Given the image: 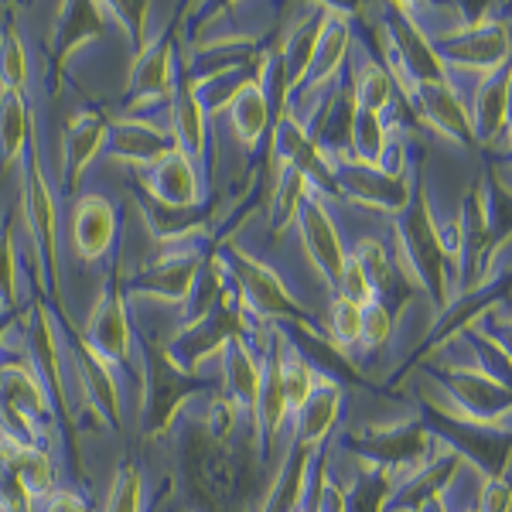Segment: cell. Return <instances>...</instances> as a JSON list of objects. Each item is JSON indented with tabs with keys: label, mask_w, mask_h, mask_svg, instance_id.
Masks as SVG:
<instances>
[{
	"label": "cell",
	"mask_w": 512,
	"mask_h": 512,
	"mask_svg": "<svg viewBox=\"0 0 512 512\" xmlns=\"http://www.w3.org/2000/svg\"><path fill=\"white\" fill-rule=\"evenodd\" d=\"M485 202H489V229L495 253L512 239V185L499 178V171L485 175Z\"/></svg>",
	"instance_id": "cell-44"
},
{
	"label": "cell",
	"mask_w": 512,
	"mask_h": 512,
	"mask_svg": "<svg viewBox=\"0 0 512 512\" xmlns=\"http://www.w3.org/2000/svg\"><path fill=\"white\" fill-rule=\"evenodd\" d=\"M437 59L444 69L475 72V76H492L512 59V31L506 18H468L454 28L431 35Z\"/></svg>",
	"instance_id": "cell-11"
},
{
	"label": "cell",
	"mask_w": 512,
	"mask_h": 512,
	"mask_svg": "<svg viewBox=\"0 0 512 512\" xmlns=\"http://www.w3.org/2000/svg\"><path fill=\"white\" fill-rule=\"evenodd\" d=\"M417 512H451V506H448V499L444 495H437V499H431V502H424Z\"/></svg>",
	"instance_id": "cell-53"
},
{
	"label": "cell",
	"mask_w": 512,
	"mask_h": 512,
	"mask_svg": "<svg viewBox=\"0 0 512 512\" xmlns=\"http://www.w3.org/2000/svg\"><path fill=\"white\" fill-rule=\"evenodd\" d=\"M14 321H18V311H0V345H4V338L11 332Z\"/></svg>",
	"instance_id": "cell-52"
},
{
	"label": "cell",
	"mask_w": 512,
	"mask_h": 512,
	"mask_svg": "<svg viewBox=\"0 0 512 512\" xmlns=\"http://www.w3.org/2000/svg\"><path fill=\"white\" fill-rule=\"evenodd\" d=\"M420 420L448 451L475 468L482 478H506L512 465V424H482L461 417L444 400L420 393Z\"/></svg>",
	"instance_id": "cell-3"
},
{
	"label": "cell",
	"mask_w": 512,
	"mask_h": 512,
	"mask_svg": "<svg viewBox=\"0 0 512 512\" xmlns=\"http://www.w3.org/2000/svg\"><path fill=\"white\" fill-rule=\"evenodd\" d=\"M140 366H144V434L164 437L175 427L181 410L192 396L209 390V379L192 376L168 355V345L158 338H140Z\"/></svg>",
	"instance_id": "cell-7"
},
{
	"label": "cell",
	"mask_w": 512,
	"mask_h": 512,
	"mask_svg": "<svg viewBox=\"0 0 512 512\" xmlns=\"http://www.w3.org/2000/svg\"><path fill=\"white\" fill-rule=\"evenodd\" d=\"M349 89H352V99H355V110L379 113V117H386V110H390V106L396 103V96H400L393 76L379 62L362 65V69L352 76Z\"/></svg>",
	"instance_id": "cell-40"
},
{
	"label": "cell",
	"mask_w": 512,
	"mask_h": 512,
	"mask_svg": "<svg viewBox=\"0 0 512 512\" xmlns=\"http://www.w3.org/2000/svg\"><path fill=\"white\" fill-rule=\"evenodd\" d=\"M280 383H284V396H287V407H291V417L311 400V393H315L318 383H321L315 366H311V362L304 359L291 342H287L284 332H280Z\"/></svg>",
	"instance_id": "cell-38"
},
{
	"label": "cell",
	"mask_w": 512,
	"mask_h": 512,
	"mask_svg": "<svg viewBox=\"0 0 512 512\" xmlns=\"http://www.w3.org/2000/svg\"><path fill=\"white\" fill-rule=\"evenodd\" d=\"M21 260H18V226L7 216L0 222V311H18L21 297Z\"/></svg>",
	"instance_id": "cell-42"
},
{
	"label": "cell",
	"mask_w": 512,
	"mask_h": 512,
	"mask_svg": "<svg viewBox=\"0 0 512 512\" xmlns=\"http://www.w3.org/2000/svg\"><path fill=\"white\" fill-rule=\"evenodd\" d=\"M431 379L444 390V403L461 417L482 424H512V390L478 366H444L431 362Z\"/></svg>",
	"instance_id": "cell-12"
},
{
	"label": "cell",
	"mask_w": 512,
	"mask_h": 512,
	"mask_svg": "<svg viewBox=\"0 0 512 512\" xmlns=\"http://www.w3.org/2000/svg\"><path fill=\"white\" fill-rule=\"evenodd\" d=\"M38 512H93V506H89L76 489H55L38 506Z\"/></svg>",
	"instance_id": "cell-51"
},
{
	"label": "cell",
	"mask_w": 512,
	"mask_h": 512,
	"mask_svg": "<svg viewBox=\"0 0 512 512\" xmlns=\"http://www.w3.org/2000/svg\"><path fill=\"white\" fill-rule=\"evenodd\" d=\"M24 226L35 243L38 263H41V287L55 291L62 301L59 284V205H55V192L48 185L45 164H41L38 151V130L31 127L28 147H24Z\"/></svg>",
	"instance_id": "cell-9"
},
{
	"label": "cell",
	"mask_w": 512,
	"mask_h": 512,
	"mask_svg": "<svg viewBox=\"0 0 512 512\" xmlns=\"http://www.w3.org/2000/svg\"><path fill=\"white\" fill-rule=\"evenodd\" d=\"M349 52H352V18L342 11H335V7H328L325 24H321V35H318L315 59H311V69H308V79H304V86L291 96V103H297L301 96L308 99L311 93H318V89H325L342 79Z\"/></svg>",
	"instance_id": "cell-26"
},
{
	"label": "cell",
	"mask_w": 512,
	"mask_h": 512,
	"mask_svg": "<svg viewBox=\"0 0 512 512\" xmlns=\"http://www.w3.org/2000/svg\"><path fill=\"white\" fill-rule=\"evenodd\" d=\"M311 195V181L294 168H280V178L270 192V229H274V239H280L287 229L297 226V212H301L304 198Z\"/></svg>",
	"instance_id": "cell-37"
},
{
	"label": "cell",
	"mask_w": 512,
	"mask_h": 512,
	"mask_svg": "<svg viewBox=\"0 0 512 512\" xmlns=\"http://www.w3.org/2000/svg\"><path fill=\"white\" fill-rule=\"evenodd\" d=\"M106 134H110V117L103 110H79L65 120L62 127V181L65 192H76L79 178L89 171L99 154L106 151Z\"/></svg>",
	"instance_id": "cell-23"
},
{
	"label": "cell",
	"mask_w": 512,
	"mask_h": 512,
	"mask_svg": "<svg viewBox=\"0 0 512 512\" xmlns=\"http://www.w3.org/2000/svg\"><path fill=\"white\" fill-rule=\"evenodd\" d=\"M263 338L256 345H263ZM256 345L253 342H233L219 359L222 362V396H229V400H233L236 407L250 417V424H253V410H256L260 386H263V355H256ZM263 349H267V345H263Z\"/></svg>",
	"instance_id": "cell-28"
},
{
	"label": "cell",
	"mask_w": 512,
	"mask_h": 512,
	"mask_svg": "<svg viewBox=\"0 0 512 512\" xmlns=\"http://www.w3.org/2000/svg\"><path fill=\"white\" fill-rule=\"evenodd\" d=\"M342 448L352 454L359 465H373L390 472L396 482L424 468L437 451L444 448L437 437L427 431L424 420H400L390 427H362L342 437Z\"/></svg>",
	"instance_id": "cell-8"
},
{
	"label": "cell",
	"mask_w": 512,
	"mask_h": 512,
	"mask_svg": "<svg viewBox=\"0 0 512 512\" xmlns=\"http://www.w3.org/2000/svg\"><path fill=\"white\" fill-rule=\"evenodd\" d=\"M79 335L86 342V349L99 355L110 369L134 366V328H130L127 291H123L120 270L103 287V294L96 297L93 311L86 318V328H79Z\"/></svg>",
	"instance_id": "cell-13"
},
{
	"label": "cell",
	"mask_w": 512,
	"mask_h": 512,
	"mask_svg": "<svg viewBox=\"0 0 512 512\" xmlns=\"http://www.w3.org/2000/svg\"><path fill=\"white\" fill-rule=\"evenodd\" d=\"M65 373L76 383L72 400H82L96 417L106 420V427L120 431L123 427V396L117 386V376L99 355H93L82 342L79 328L69 325V345H65Z\"/></svg>",
	"instance_id": "cell-16"
},
{
	"label": "cell",
	"mask_w": 512,
	"mask_h": 512,
	"mask_svg": "<svg viewBox=\"0 0 512 512\" xmlns=\"http://www.w3.org/2000/svg\"><path fill=\"white\" fill-rule=\"evenodd\" d=\"M103 512H144V478H140L137 465L123 461L117 468V478H113V489Z\"/></svg>",
	"instance_id": "cell-45"
},
{
	"label": "cell",
	"mask_w": 512,
	"mask_h": 512,
	"mask_svg": "<svg viewBox=\"0 0 512 512\" xmlns=\"http://www.w3.org/2000/svg\"><path fill=\"white\" fill-rule=\"evenodd\" d=\"M226 113H229V127H233L236 140L246 147V154H253L270 134V103H267V93H263L260 76L239 89V96L233 99V106H229Z\"/></svg>",
	"instance_id": "cell-32"
},
{
	"label": "cell",
	"mask_w": 512,
	"mask_h": 512,
	"mask_svg": "<svg viewBox=\"0 0 512 512\" xmlns=\"http://www.w3.org/2000/svg\"><path fill=\"white\" fill-rule=\"evenodd\" d=\"M396 144L390 140V127H386V117L379 113H366L355 110V123H352V161L366 164V168H386L393 161Z\"/></svg>",
	"instance_id": "cell-36"
},
{
	"label": "cell",
	"mask_w": 512,
	"mask_h": 512,
	"mask_svg": "<svg viewBox=\"0 0 512 512\" xmlns=\"http://www.w3.org/2000/svg\"><path fill=\"white\" fill-rule=\"evenodd\" d=\"M393 489H396V478L390 472L355 461V478L349 489H345V512H386Z\"/></svg>",
	"instance_id": "cell-39"
},
{
	"label": "cell",
	"mask_w": 512,
	"mask_h": 512,
	"mask_svg": "<svg viewBox=\"0 0 512 512\" xmlns=\"http://www.w3.org/2000/svg\"><path fill=\"white\" fill-rule=\"evenodd\" d=\"M509 113H512V59L499 72L478 82L472 96V130L478 147H495L499 140L509 144Z\"/></svg>",
	"instance_id": "cell-25"
},
{
	"label": "cell",
	"mask_w": 512,
	"mask_h": 512,
	"mask_svg": "<svg viewBox=\"0 0 512 512\" xmlns=\"http://www.w3.org/2000/svg\"><path fill=\"white\" fill-rule=\"evenodd\" d=\"M28 52H24V41L14 18L4 21L0 28V89H11V93H28Z\"/></svg>",
	"instance_id": "cell-41"
},
{
	"label": "cell",
	"mask_w": 512,
	"mask_h": 512,
	"mask_svg": "<svg viewBox=\"0 0 512 512\" xmlns=\"http://www.w3.org/2000/svg\"><path fill=\"white\" fill-rule=\"evenodd\" d=\"M301 512H318V509H315V502H311V499H308V506H304Z\"/></svg>",
	"instance_id": "cell-54"
},
{
	"label": "cell",
	"mask_w": 512,
	"mask_h": 512,
	"mask_svg": "<svg viewBox=\"0 0 512 512\" xmlns=\"http://www.w3.org/2000/svg\"><path fill=\"white\" fill-rule=\"evenodd\" d=\"M212 250L202 243H175L168 246L161 256L147 260L144 270H137L134 277L127 280L123 291L137 294V297H154V301H171V304H185L188 294H192V284L202 270V263L209 260Z\"/></svg>",
	"instance_id": "cell-14"
},
{
	"label": "cell",
	"mask_w": 512,
	"mask_h": 512,
	"mask_svg": "<svg viewBox=\"0 0 512 512\" xmlns=\"http://www.w3.org/2000/svg\"><path fill=\"white\" fill-rule=\"evenodd\" d=\"M393 315L383 308V304H366L362 308V345L359 349H379V345H386L390 342V335H393Z\"/></svg>",
	"instance_id": "cell-47"
},
{
	"label": "cell",
	"mask_w": 512,
	"mask_h": 512,
	"mask_svg": "<svg viewBox=\"0 0 512 512\" xmlns=\"http://www.w3.org/2000/svg\"><path fill=\"white\" fill-rule=\"evenodd\" d=\"M321 328H325V335L332 338L342 352L359 349L362 345V308L355 301H349V297L335 294L332 304H328V321Z\"/></svg>",
	"instance_id": "cell-43"
},
{
	"label": "cell",
	"mask_w": 512,
	"mask_h": 512,
	"mask_svg": "<svg viewBox=\"0 0 512 512\" xmlns=\"http://www.w3.org/2000/svg\"><path fill=\"white\" fill-rule=\"evenodd\" d=\"M267 328L243 308V301H239V294L233 287L209 315L198 321H185V325L171 335V342H164V345H168V355L185 373L198 376L205 362L222 359V352L233 342H253V338H260Z\"/></svg>",
	"instance_id": "cell-5"
},
{
	"label": "cell",
	"mask_w": 512,
	"mask_h": 512,
	"mask_svg": "<svg viewBox=\"0 0 512 512\" xmlns=\"http://www.w3.org/2000/svg\"><path fill=\"white\" fill-rule=\"evenodd\" d=\"M35 117L28 110V93L0 89V175L14 168V161L24 158Z\"/></svg>",
	"instance_id": "cell-35"
},
{
	"label": "cell",
	"mask_w": 512,
	"mask_h": 512,
	"mask_svg": "<svg viewBox=\"0 0 512 512\" xmlns=\"http://www.w3.org/2000/svg\"><path fill=\"white\" fill-rule=\"evenodd\" d=\"M478 328H482V332L489 335L492 342L499 345L502 352H506V359L512 362V315H506V311H499V308H492L489 315H482Z\"/></svg>",
	"instance_id": "cell-50"
},
{
	"label": "cell",
	"mask_w": 512,
	"mask_h": 512,
	"mask_svg": "<svg viewBox=\"0 0 512 512\" xmlns=\"http://www.w3.org/2000/svg\"><path fill=\"white\" fill-rule=\"evenodd\" d=\"M424 171V154L410 158V147L396 144L393 161L386 168H366V164L345 158L335 161V181H338V198L355 202L362 209L386 212V216H400L410 205L414 195V181Z\"/></svg>",
	"instance_id": "cell-6"
},
{
	"label": "cell",
	"mask_w": 512,
	"mask_h": 512,
	"mask_svg": "<svg viewBox=\"0 0 512 512\" xmlns=\"http://www.w3.org/2000/svg\"><path fill=\"white\" fill-rule=\"evenodd\" d=\"M62 338L55 332V321L48 315L45 304L31 308V325H28V362L38 373L41 386H45L48 400H52L55 417H62V427L69 434H76V410H72V386L69 373H65V355H62Z\"/></svg>",
	"instance_id": "cell-15"
},
{
	"label": "cell",
	"mask_w": 512,
	"mask_h": 512,
	"mask_svg": "<svg viewBox=\"0 0 512 512\" xmlns=\"http://www.w3.org/2000/svg\"><path fill=\"white\" fill-rule=\"evenodd\" d=\"M338 417H342V386L332 379H321L311 400L294 414V444L308 451H318L328 444V434L335 431Z\"/></svg>",
	"instance_id": "cell-31"
},
{
	"label": "cell",
	"mask_w": 512,
	"mask_h": 512,
	"mask_svg": "<svg viewBox=\"0 0 512 512\" xmlns=\"http://www.w3.org/2000/svg\"><path fill=\"white\" fill-rule=\"evenodd\" d=\"M461 465H465V461H461L458 454L441 448L424 468H417L414 475H407V478L396 482L386 512H417L424 502H431V499H437V495H444L451 489L454 478H458V472H461Z\"/></svg>",
	"instance_id": "cell-27"
},
{
	"label": "cell",
	"mask_w": 512,
	"mask_h": 512,
	"mask_svg": "<svg viewBox=\"0 0 512 512\" xmlns=\"http://www.w3.org/2000/svg\"><path fill=\"white\" fill-rule=\"evenodd\" d=\"M140 212H144V226L151 236H158L161 243L175 246V243H188V239H198L205 233V205L198 209H175V205L154 202L147 195H137Z\"/></svg>",
	"instance_id": "cell-33"
},
{
	"label": "cell",
	"mask_w": 512,
	"mask_h": 512,
	"mask_svg": "<svg viewBox=\"0 0 512 512\" xmlns=\"http://www.w3.org/2000/svg\"><path fill=\"white\" fill-rule=\"evenodd\" d=\"M318 451H308V448H301V444L291 441L284 465H280V472L274 475V482H270L267 499H263L260 512H301L304 506H308L311 475H315Z\"/></svg>",
	"instance_id": "cell-30"
},
{
	"label": "cell",
	"mask_w": 512,
	"mask_h": 512,
	"mask_svg": "<svg viewBox=\"0 0 512 512\" xmlns=\"http://www.w3.org/2000/svg\"><path fill=\"white\" fill-rule=\"evenodd\" d=\"M465 512H475V506H472V509H465Z\"/></svg>",
	"instance_id": "cell-56"
},
{
	"label": "cell",
	"mask_w": 512,
	"mask_h": 512,
	"mask_svg": "<svg viewBox=\"0 0 512 512\" xmlns=\"http://www.w3.org/2000/svg\"><path fill=\"white\" fill-rule=\"evenodd\" d=\"M475 512H512V482L509 478H482Z\"/></svg>",
	"instance_id": "cell-49"
},
{
	"label": "cell",
	"mask_w": 512,
	"mask_h": 512,
	"mask_svg": "<svg viewBox=\"0 0 512 512\" xmlns=\"http://www.w3.org/2000/svg\"><path fill=\"white\" fill-rule=\"evenodd\" d=\"M414 113L417 120H424L427 127L437 130L444 140L475 151V130L468 106L461 103V93L454 89V82H434V86H417L414 89Z\"/></svg>",
	"instance_id": "cell-24"
},
{
	"label": "cell",
	"mask_w": 512,
	"mask_h": 512,
	"mask_svg": "<svg viewBox=\"0 0 512 512\" xmlns=\"http://www.w3.org/2000/svg\"><path fill=\"white\" fill-rule=\"evenodd\" d=\"M120 233L117 222V205L103 195H79L72 202V219H69V239L72 250L82 263H99L106 253L113 250Z\"/></svg>",
	"instance_id": "cell-22"
},
{
	"label": "cell",
	"mask_w": 512,
	"mask_h": 512,
	"mask_svg": "<svg viewBox=\"0 0 512 512\" xmlns=\"http://www.w3.org/2000/svg\"><path fill=\"white\" fill-rule=\"evenodd\" d=\"M396 239H400V263L407 267V274L417 280V287H424L427 297L437 311H444L454 301L451 287L458 274H454V263L444 253L441 243V222L434 219V205L431 192H427V178L424 171L414 181V195L410 205L393 216Z\"/></svg>",
	"instance_id": "cell-2"
},
{
	"label": "cell",
	"mask_w": 512,
	"mask_h": 512,
	"mask_svg": "<svg viewBox=\"0 0 512 512\" xmlns=\"http://www.w3.org/2000/svg\"><path fill=\"white\" fill-rule=\"evenodd\" d=\"M106 14L103 4H89V0H72V4H59L52 18V35H48V48H52V72H55V89L62 86L65 62L72 55H79L86 45H93L106 35Z\"/></svg>",
	"instance_id": "cell-18"
},
{
	"label": "cell",
	"mask_w": 512,
	"mask_h": 512,
	"mask_svg": "<svg viewBox=\"0 0 512 512\" xmlns=\"http://www.w3.org/2000/svg\"><path fill=\"white\" fill-rule=\"evenodd\" d=\"M140 195L164 205H175V209H198L205 195L202 168L175 147L158 164L140 171Z\"/></svg>",
	"instance_id": "cell-19"
},
{
	"label": "cell",
	"mask_w": 512,
	"mask_h": 512,
	"mask_svg": "<svg viewBox=\"0 0 512 512\" xmlns=\"http://www.w3.org/2000/svg\"><path fill=\"white\" fill-rule=\"evenodd\" d=\"M171 151H175L171 127H161L158 120H147V117L110 120V134H106L103 154H110L113 161H123V164H130V168L144 171Z\"/></svg>",
	"instance_id": "cell-20"
},
{
	"label": "cell",
	"mask_w": 512,
	"mask_h": 512,
	"mask_svg": "<svg viewBox=\"0 0 512 512\" xmlns=\"http://www.w3.org/2000/svg\"><path fill=\"white\" fill-rule=\"evenodd\" d=\"M297 236H301L304 253H308L311 263H315L321 280H325V284L335 291L338 280H342V270H345L349 253H345L342 233H338V226H335L332 212H328L325 198H321L315 188H311V195L304 198L301 212H297Z\"/></svg>",
	"instance_id": "cell-17"
},
{
	"label": "cell",
	"mask_w": 512,
	"mask_h": 512,
	"mask_svg": "<svg viewBox=\"0 0 512 512\" xmlns=\"http://www.w3.org/2000/svg\"><path fill=\"white\" fill-rule=\"evenodd\" d=\"M335 294L349 297V301H355L359 308H366V304H373V287H369V277L366 270L359 267V260L349 253V260H345V270H342V280H338Z\"/></svg>",
	"instance_id": "cell-48"
},
{
	"label": "cell",
	"mask_w": 512,
	"mask_h": 512,
	"mask_svg": "<svg viewBox=\"0 0 512 512\" xmlns=\"http://www.w3.org/2000/svg\"><path fill=\"white\" fill-rule=\"evenodd\" d=\"M0 512H4V502H0Z\"/></svg>",
	"instance_id": "cell-55"
},
{
	"label": "cell",
	"mask_w": 512,
	"mask_h": 512,
	"mask_svg": "<svg viewBox=\"0 0 512 512\" xmlns=\"http://www.w3.org/2000/svg\"><path fill=\"white\" fill-rule=\"evenodd\" d=\"M325 14H328V7H315L308 18H301L291 31H287L284 45L277 48L280 62H284V72H287L291 96L304 86V79H308V69H311V59H315V48H318V35H321V24H325Z\"/></svg>",
	"instance_id": "cell-34"
},
{
	"label": "cell",
	"mask_w": 512,
	"mask_h": 512,
	"mask_svg": "<svg viewBox=\"0 0 512 512\" xmlns=\"http://www.w3.org/2000/svg\"><path fill=\"white\" fill-rule=\"evenodd\" d=\"M168 120H171V137H175L178 151L188 154L198 168H205V158H209V113L198 103L188 72H181V79H178V93H175V103H171Z\"/></svg>",
	"instance_id": "cell-29"
},
{
	"label": "cell",
	"mask_w": 512,
	"mask_h": 512,
	"mask_svg": "<svg viewBox=\"0 0 512 512\" xmlns=\"http://www.w3.org/2000/svg\"><path fill=\"white\" fill-rule=\"evenodd\" d=\"M352 256L359 260V267L366 270L369 287H373V301L383 304L396 321L403 315V308L414 301L417 280L407 274V267H403V263L396 260V256L379 243V239H362Z\"/></svg>",
	"instance_id": "cell-21"
},
{
	"label": "cell",
	"mask_w": 512,
	"mask_h": 512,
	"mask_svg": "<svg viewBox=\"0 0 512 512\" xmlns=\"http://www.w3.org/2000/svg\"><path fill=\"white\" fill-rule=\"evenodd\" d=\"M178 21L168 24V31H161L158 38H151L144 45V52H137L134 69L127 79V103H123V117H147L158 120V113H171L178 93Z\"/></svg>",
	"instance_id": "cell-10"
},
{
	"label": "cell",
	"mask_w": 512,
	"mask_h": 512,
	"mask_svg": "<svg viewBox=\"0 0 512 512\" xmlns=\"http://www.w3.org/2000/svg\"><path fill=\"white\" fill-rule=\"evenodd\" d=\"M181 441V485H185L192 512H260L267 489L260 475V454L236 441H219L188 420L178 434Z\"/></svg>",
	"instance_id": "cell-1"
},
{
	"label": "cell",
	"mask_w": 512,
	"mask_h": 512,
	"mask_svg": "<svg viewBox=\"0 0 512 512\" xmlns=\"http://www.w3.org/2000/svg\"><path fill=\"white\" fill-rule=\"evenodd\" d=\"M106 14H110L113 24H120L123 35L130 38V45H134V55L144 52L147 45V21H151V4H103Z\"/></svg>",
	"instance_id": "cell-46"
},
{
	"label": "cell",
	"mask_w": 512,
	"mask_h": 512,
	"mask_svg": "<svg viewBox=\"0 0 512 512\" xmlns=\"http://www.w3.org/2000/svg\"><path fill=\"white\" fill-rule=\"evenodd\" d=\"M219 253V263L226 267L229 280H233L239 301L260 325H277V328H321V321L304 308L301 301L291 294V287L284 284V277L274 267H267L263 260H256L236 243H226Z\"/></svg>",
	"instance_id": "cell-4"
}]
</instances>
